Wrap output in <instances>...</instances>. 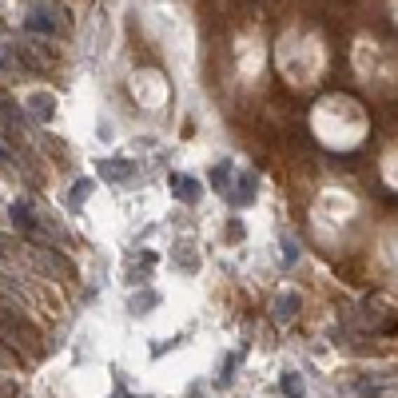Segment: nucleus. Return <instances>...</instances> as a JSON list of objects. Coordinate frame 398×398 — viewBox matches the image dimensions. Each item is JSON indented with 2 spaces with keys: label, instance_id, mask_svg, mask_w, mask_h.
<instances>
[{
  "label": "nucleus",
  "instance_id": "0eeeda50",
  "mask_svg": "<svg viewBox=\"0 0 398 398\" xmlns=\"http://www.w3.org/2000/svg\"><path fill=\"white\" fill-rule=\"evenodd\" d=\"M172 195L179 199V203H187V207H195L199 195H203V187H199L195 175H187V172H175L172 175Z\"/></svg>",
  "mask_w": 398,
  "mask_h": 398
},
{
  "label": "nucleus",
  "instance_id": "20e7f679",
  "mask_svg": "<svg viewBox=\"0 0 398 398\" xmlns=\"http://www.w3.org/2000/svg\"><path fill=\"white\" fill-rule=\"evenodd\" d=\"M96 172H100V179H108V184H116V187H132L139 167L128 160V156H108V160L96 163Z\"/></svg>",
  "mask_w": 398,
  "mask_h": 398
},
{
  "label": "nucleus",
  "instance_id": "f8f14e48",
  "mask_svg": "<svg viewBox=\"0 0 398 398\" xmlns=\"http://www.w3.org/2000/svg\"><path fill=\"white\" fill-rule=\"evenodd\" d=\"M92 179H76L72 184V191H68V207H72V212H80V207H84V199L92 195Z\"/></svg>",
  "mask_w": 398,
  "mask_h": 398
},
{
  "label": "nucleus",
  "instance_id": "6ab92c4d",
  "mask_svg": "<svg viewBox=\"0 0 398 398\" xmlns=\"http://www.w3.org/2000/svg\"><path fill=\"white\" fill-rule=\"evenodd\" d=\"M0 366H13V355H4V350H0Z\"/></svg>",
  "mask_w": 398,
  "mask_h": 398
},
{
  "label": "nucleus",
  "instance_id": "39448f33",
  "mask_svg": "<svg viewBox=\"0 0 398 398\" xmlns=\"http://www.w3.org/2000/svg\"><path fill=\"white\" fill-rule=\"evenodd\" d=\"M255 195H259V175L255 172H239L235 187H231V195H227V203H231V207H247V203H255Z\"/></svg>",
  "mask_w": 398,
  "mask_h": 398
},
{
  "label": "nucleus",
  "instance_id": "7ed1b4c3",
  "mask_svg": "<svg viewBox=\"0 0 398 398\" xmlns=\"http://www.w3.org/2000/svg\"><path fill=\"white\" fill-rule=\"evenodd\" d=\"M25 32H36V36H56V32H68V13L56 8L52 0H40L32 4L25 16Z\"/></svg>",
  "mask_w": 398,
  "mask_h": 398
},
{
  "label": "nucleus",
  "instance_id": "6e6552de",
  "mask_svg": "<svg viewBox=\"0 0 398 398\" xmlns=\"http://www.w3.org/2000/svg\"><path fill=\"white\" fill-rule=\"evenodd\" d=\"M25 104L32 108L36 124H48V120H56V96H48V92H32Z\"/></svg>",
  "mask_w": 398,
  "mask_h": 398
},
{
  "label": "nucleus",
  "instance_id": "a211bd4d",
  "mask_svg": "<svg viewBox=\"0 0 398 398\" xmlns=\"http://www.w3.org/2000/svg\"><path fill=\"white\" fill-rule=\"evenodd\" d=\"M20 394V386L16 383H0V398H16Z\"/></svg>",
  "mask_w": 398,
  "mask_h": 398
},
{
  "label": "nucleus",
  "instance_id": "ddd939ff",
  "mask_svg": "<svg viewBox=\"0 0 398 398\" xmlns=\"http://www.w3.org/2000/svg\"><path fill=\"white\" fill-rule=\"evenodd\" d=\"M279 390H283L287 398H303V378H298L295 371H287L283 378H279Z\"/></svg>",
  "mask_w": 398,
  "mask_h": 398
},
{
  "label": "nucleus",
  "instance_id": "f03ea898",
  "mask_svg": "<svg viewBox=\"0 0 398 398\" xmlns=\"http://www.w3.org/2000/svg\"><path fill=\"white\" fill-rule=\"evenodd\" d=\"M0 335L13 338L16 347H28L32 355H40V335H36V327L28 323L25 311H20L16 303H4V298H0Z\"/></svg>",
  "mask_w": 398,
  "mask_h": 398
},
{
  "label": "nucleus",
  "instance_id": "f257e3e1",
  "mask_svg": "<svg viewBox=\"0 0 398 398\" xmlns=\"http://www.w3.org/2000/svg\"><path fill=\"white\" fill-rule=\"evenodd\" d=\"M8 215H13V227L32 243V247H56V231L44 224V215H36L32 199H16L13 207H8Z\"/></svg>",
  "mask_w": 398,
  "mask_h": 398
},
{
  "label": "nucleus",
  "instance_id": "423d86ee",
  "mask_svg": "<svg viewBox=\"0 0 398 398\" xmlns=\"http://www.w3.org/2000/svg\"><path fill=\"white\" fill-rule=\"evenodd\" d=\"M151 271H156V251H132L128 255V283L132 287H144Z\"/></svg>",
  "mask_w": 398,
  "mask_h": 398
},
{
  "label": "nucleus",
  "instance_id": "4468645a",
  "mask_svg": "<svg viewBox=\"0 0 398 398\" xmlns=\"http://www.w3.org/2000/svg\"><path fill=\"white\" fill-rule=\"evenodd\" d=\"M187 247H191V243H175V263H179V267H187V271H199V259Z\"/></svg>",
  "mask_w": 398,
  "mask_h": 398
},
{
  "label": "nucleus",
  "instance_id": "f3484780",
  "mask_svg": "<svg viewBox=\"0 0 398 398\" xmlns=\"http://www.w3.org/2000/svg\"><path fill=\"white\" fill-rule=\"evenodd\" d=\"M227 239H243V224H239V215H231V224H227Z\"/></svg>",
  "mask_w": 398,
  "mask_h": 398
},
{
  "label": "nucleus",
  "instance_id": "9d476101",
  "mask_svg": "<svg viewBox=\"0 0 398 398\" xmlns=\"http://www.w3.org/2000/svg\"><path fill=\"white\" fill-rule=\"evenodd\" d=\"M212 184H215V191L219 195H231V184H235V163L231 160H219V163H212Z\"/></svg>",
  "mask_w": 398,
  "mask_h": 398
},
{
  "label": "nucleus",
  "instance_id": "1a4fd4ad",
  "mask_svg": "<svg viewBox=\"0 0 398 398\" xmlns=\"http://www.w3.org/2000/svg\"><path fill=\"white\" fill-rule=\"evenodd\" d=\"M298 307H303V295H298V291H283V295L275 298V319H279V323H295Z\"/></svg>",
  "mask_w": 398,
  "mask_h": 398
},
{
  "label": "nucleus",
  "instance_id": "dca6fc26",
  "mask_svg": "<svg viewBox=\"0 0 398 398\" xmlns=\"http://www.w3.org/2000/svg\"><path fill=\"white\" fill-rule=\"evenodd\" d=\"M239 359H243V355H231V359L224 362V371H219V386H227V383H231V378H235V374H231V371H235V366H239Z\"/></svg>",
  "mask_w": 398,
  "mask_h": 398
},
{
  "label": "nucleus",
  "instance_id": "9b49d317",
  "mask_svg": "<svg viewBox=\"0 0 398 398\" xmlns=\"http://www.w3.org/2000/svg\"><path fill=\"white\" fill-rule=\"evenodd\" d=\"M151 307H160V295H156V291H136V295L128 298V311L132 315H148Z\"/></svg>",
  "mask_w": 398,
  "mask_h": 398
},
{
  "label": "nucleus",
  "instance_id": "2eb2a0df",
  "mask_svg": "<svg viewBox=\"0 0 398 398\" xmlns=\"http://www.w3.org/2000/svg\"><path fill=\"white\" fill-rule=\"evenodd\" d=\"M279 247H283V267H295V263H298V243L291 235H283V239H279Z\"/></svg>",
  "mask_w": 398,
  "mask_h": 398
}]
</instances>
